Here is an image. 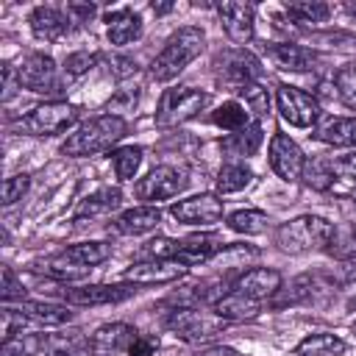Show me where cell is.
<instances>
[{
	"mask_svg": "<svg viewBox=\"0 0 356 356\" xmlns=\"http://www.w3.org/2000/svg\"><path fill=\"white\" fill-rule=\"evenodd\" d=\"M203 44H206V33L197 25H184V28L172 31L167 36L161 53L150 64V78L153 81H172L178 72H184L203 53Z\"/></svg>",
	"mask_w": 356,
	"mask_h": 356,
	"instance_id": "6da1fadb",
	"label": "cell"
},
{
	"mask_svg": "<svg viewBox=\"0 0 356 356\" xmlns=\"http://www.w3.org/2000/svg\"><path fill=\"white\" fill-rule=\"evenodd\" d=\"M128 131V122L120 114H100L86 120L83 125H78L75 134L67 136V142L61 145L64 156H95L103 150H111V145H117Z\"/></svg>",
	"mask_w": 356,
	"mask_h": 356,
	"instance_id": "7a4b0ae2",
	"label": "cell"
},
{
	"mask_svg": "<svg viewBox=\"0 0 356 356\" xmlns=\"http://www.w3.org/2000/svg\"><path fill=\"white\" fill-rule=\"evenodd\" d=\"M331 231H334V225L328 220L314 217V214H303V217L284 222L275 231V242L286 253H312V250H325Z\"/></svg>",
	"mask_w": 356,
	"mask_h": 356,
	"instance_id": "3957f363",
	"label": "cell"
},
{
	"mask_svg": "<svg viewBox=\"0 0 356 356\" xmlns=\"http://www.w3.org/2000/svg\"><path fill=\"white\" fill-rule=\"evenodd\" d=\"M206 106H209V92H203V89H195V86L167 89L156 108V125H161V128L181 125V122L192 120L197 111H203Z\"/></svg>",
	"mask_w": 356,
	"mask_h": 356,
	"instance_id": "277c9868",
	"label": "cell"
},
{
	"mask_svg": "<svg viewBox=\"0 0 356 356\" xmlns=\"http://www.w3.org/2000/svg\"><path fill=\"white\" fill-rule=\"evenodd\" d=\"M78 106L67 103V100H50V103H42L36 108H31L25 117H22V131L31 134V136H56L61 131H67L70 125L78 122Z\"/></svg>",
	"mask_w": 356,
	"mask_h": 356,
	"instance_id": "5b68a950",
	"label": "cell"
},
{
	"mask_svg": "<svg viewBox=\"0 0 356 356\" xmlns=\"http://www.w3.org/2000/svg\"><path fill=\"white\" fill-rule=\"evenodd\" d=\"M214 67H217L220 83H225L231 92H242L248 83H256L259 72H261L259 58L253 53H248L245 47H231V50L220 53L214 58Z\"/></svg>",
	"mask_w": 356,
	"mask_h": 356,
	"instance_id": "8992f818",
	"label": "cell"
},
{
	"mask_svg": "<svg viewBox=\"0 0 356 356\" xmlns=\"http://www.w3.org/2000/svg\"><path fill=\"white\" fill-rule=\"evenodd\" d=\"M222 325H225L222 317H217L214 312L195 309V306H178V309L167 317V328H170L175 337L186 339V342L209 339V337H214Z\"/></svg>",
	"mask_w": 356,
	"mask_h": 356,
	"instance_id": "52a82bcc",
	"label": "cell"
},
{
	"mask_svg": "<svg viewBox=\"0 0 356 356\" xmlns=\"http://www.w3.org/2000/svg\"><path fill=\"white\" fill-rule=\"evenodd\" d=\"M17 83L19 89L36 92V95H53L61 89L56 61L44 53H28L17 67Z\"/></svg>",
	"mask_w": 356,
	"mask_h": 356,
	"instance_id": "ba28073f",
	"label": "cell"
},
{
	"mask_svg": "<svg viewBox=\"0 0 356 356\" xmlns=\"http://www.w3.org/2000/svg\"><path fill=\"white\" fill-rule=\"evenodd\" d=\"M275 103H278L281 117L289 125H295V128H312L320 120V103H317V97L309 95V92H303L300 86L281 83L278 92H275Z\"/></svg>",
	"mask_w": 356,
	"mask_h": 356,
	"instance_id": "9c48e42d",
	"label": "cell"
},
{
	"mask_svg": "<svg viewBox=\"0 0 356 356\" xmlns=\"http://www.w3.org/2000/svg\"><path fill=\"white\" fill-rule=\"evenodd\" d=\"M270 167L286 184H295V181L303 178L306 159H303L300 147L286 134H281V131H275L273 139H270Z\"/></svg>",
	"mask_w": 356,
	"mask_h": 356,
	"instance_id": "30bf717a",
	"label": "cell"
},
{
	"mask_svg": "<svg viewBox=\"0 0 356 356\" xmlns=\"http://www.w3.org/2000/svg\"><path fill=\"white\" fill-rule=\"evenodd\" d=\"M136 295V284H89L64 289V300L70 306H106V303H122Z\"/></svg>",
	"mask_w": 356,
	"mask_h": 356,
	"instance_id": "8fae6325",
	"label": "cell"
},
{
	"mask_svg": "<svg viewBox=\"0 0 356 356\" xmlns=\"http://www.w3.org/2000/svg\"><path fill=\"white\" fill-rule=\"evenodd\" d=\"M170 214L181 225H211L222 217V200L217 195H192L186 200H178L170 206Z\"/></svg>",
	"mask_w": 356,
	"mask_h": 356,
	"instance_id": "7c38bea8",
	"label": "cell"
},
{
	"mask_svg": "<svg viewBox=\"0 0 356 356\" xmlns=\"http://www.w3.org/2000/svg\"><path fill=\"white\" fill-rule=\"evenodd\" d=\"M184 175L175 170V167H167V164H161V167H153L139 184H136V197L139 200H150V203H156V200H167V197H175L181 189H184Z\"/></svg>",
	"mask_w": 356,
	"mask_h": 356,
	"instance_id": "4fadbf2b",
	"label": "cell"
},
{
	"mask_svg": "<svg viewBox=\"0 0 356 356\" xmlns=\"http://www.w3.org/2000/svg\"><path fill=\"white\" fill-rule=\"evenodd\" d=\"M189 267L175 261V259H145V261H136L125 270V284H170L175 278H181Z\"/></svg>",
	"mask_w": 356,
	"mask_h": 356,
	"instance_id": "5bb4252c",
	"label": "cell"
},
{
	"mask_svg": "<svg viewBox=\"0 0 356 356\" xmlns=\"http://www.w3.org/2000/svg\"><path fill=\"white\" fill-rule=\"evenodd\" d=\"M217 14H220V25L228 33L231 42L245 44L253 39V17L256 8L250 3H239V0H225L217 3Z\"/></svg>",
	"mask_w": 356,
	"mask_h": 356,
	"instance_id": "9a60e30c",
	"label": "cell"
},
{
	"mask_svg": "<svg viewBox=\"0 0 356 356\" xmlns=\"http://www.w3.org/2000/svg\"><path fill=\"white\" fill-rule=\"evenodd\" d=\"M75 25L67 14V8L61 6H36L31 11V31L36 39H44V42H58L64 33H70Z\"/></svg>",
	"mask_w": 356,
	"mask_h": 356,
	"instance_id": "2e32d148",
	"label": "cell"
},
{
	"mask_svg": "<svg viewBox=\"0 0 356 356\" xmlns=\"http://www.w3.org/2000/svg\"><path fill=\"white\" fill-rule=\"evenodd\" d=\"M281 289V273L273 267H253L245 270L242 275H236L234 281V292L250 298V300H264L270 295H275Z\"/></svg>",
	"mask_w": 356,
	"mask_h": 356,
	"instance_id": "e0dca14e",
	"label": "cell"
},
{
	"mask_svg": "<svg viewBox=\"0 0 356 356\" xmlns=\"http://www.w3.org/2000/svg\"><path fill=\"white\" fill-rule=\"evenodd\" d=\"M139 334L128 325V323H106V325H100L95 334H92V339H89V348L97 353V356H114V353H128V348H131V342L136 339Z\"/></svg>",
	"mask_w": 356,
	"mask_h": 356,
	"instance_id": "ac0fdd59",
	"label": "cell"
},
{
	"mask_svg": "<svg viewBox=\"0 0 356 356\" xmlns=\"http://www.w3.org/2000/svg\"><path fill=\"white\" fill-rule=\"evenodd\" d=\"M270 61L278 67V70H286V72H306L314 67V53L303 44H295V42H270L264 44Z\"/></svg>",
	"mask_w": 356,
	"mask_h": 356,
	"instance_id": "d6986e66",
	"label": "cell"
},
{
	"mask_svg": "<svg viewBox=\"0 0 356 356\" xmlns=\"http://www.w3.org/2000/svg\"><path fill=\"white\" fill-rule=\"evenodd\" d=\"M222 248H225V242H222L220 236H214V234H195V236L181 239V248H178L175 261H181V264H186V267L206 264V261H211Z\"/></svg>",
	"mask_w": 356,
	"mask_h": 356,
	"instance_id": "ffe728a7",
	"label": "cell"
},
{
	"mask_svg": "<svg viewBox=\"0 0 356 356\" xmlns=\"http://www.w3.org/2000/svg\"><path fill=\"white\" fill-rule=\"evenodd\" d=\"M159 222H161L159 206H136V209L122 211V214L114 220V231H117V234H125V236H139V234L156 231Z\"/></svg>",
	"mask_w": 356,
	"mask_h": 356,
	"instance_id": "44dd1931",
	"label": "cell"
},
{
	"mask_svg": "<svg viewBox=\"0 0 356 356\" xmlns=\"http://www.w3.org/2000/svg\"><path fill=\"white\" fill-rule=\"evenodd\" d=\"M106 22H108L106 36H108L111 44H120L122 47V44H131V42H136L142 36V17L136 11H131V8L111 11L106 17Z\"/></svg>",
	"mask_w": 356,
	"mask_h": 356,
	"instance_id": "7402d4cb",
	"label": "cell"
},
{
	"mask_svg": "<svg viewBox=\"0 0 356 356\" xmlns=\"http://www.w3.org/2000/svg\"><path fill=\"white\" fill-rule=\"evenodd\" d=\"M211 312L217 317H222L225 323H236V320H250L259 314V300H250L239 292H225L222 298H217L211 303Z\"/></svg>",
	"mask_w": 356,
	"mask_h": 356,
	"instance_id": "603a6c76",
	"label": "cell"
},
{
	"mask_svg": "<svg viewBox=\"0 0 356 356\" xmlns=\"http://www.w3.org/2000/svg\"><path fill=\"white\" fill-rule=\"evenodd\" d=\"M314 139L334 147H356V117H331L317 131Z\"/></svg>",
	"mask_w": 356,
	"mask_h": 356,
	"instance_id": "cb8c5ba5",
	"label": "cell"
},
{
	"mask_svg": "<svg viewBox=\"0 0 356 356\" xmlns=\"http://www.w3.org/2000/svg\"><path fill=\"white\" fill-rule=\"evenodd\" d=\"M19 312L36 325H64L72 320V312L61 303H42V300H19Z\"/></svg>",
	"mask_w": 356,
	"mask_h": 356,
	"instance_id": "d4e9b609",
	"label": "cell"
},
{
	"mask_svg": "<svg viewBox=\"0 0 356 356\" xmlns=\"http://www.w3.org/2000/svg\"><path fill=\"white\" fill-rule=\"evenodd\" d=\"M120 203H122V192H120L117 186H103V189L92 192L89 197H83V200L78 203L75 217H78V220H81V217H100V214L114 211Z\"/></svg>",
	"mask_w": 356,
	"mask_h": 356,
	"instance_id": "484cf974",
	"label": "cell"
},
{
	"mask_svg": "<svg viewBox=\"0 0 356 356\" xmlns=\"http://www.w3.org/2000/svg\"><path fill=\"white\" fill-rule=\"evenodd\" d=\"M345 353V339L337 334H309L295 345V356H342Z\"/></svg>",
	"mask_w": 356,
	"mask_h": 356,
	"instance_id": "4316f807",
	"label": "cell"
},
{
	"mask_svg": "<svg viewBox=\"0 0 356 356\" xmlns=\"http://www.w3.org/2000/svg\"><path fill=\"white\" fill-rule=\"evenodd\" d=\"M61 256L67 261H75L81 267H97L103 264L108 256H111V245L108 242H78V245H70L61 250Z\"/></svg>",
	"mask_w": 356,
	"mask_h": 356,
	"instance_id": "83f0119b",
	"label": "cell"
},
{
	"mask_svg": "<svg viewBox=\"0 0 356 356\" xmlns=\"http://www.w3.org/2000/svg\"><path fill=\"white\" fill-rule=\"evenodd\" d=\"M261 139H264L261 125H259V122H250V125H245L242 131H234V134L222 142V147H225L231 156H253V153L261 147Z\"/></svg>",
	"mask_w": 356,
	"mask_h": 356,
	"instance_id": "f1b7e54d",
	"label": "cell"
},
{
	"mask_svg": "<svg viewBox=\"0 0 356 356\" xmlns=\"http://www.w3.org/2000/svg\"><path fill=\"white\" fill-rule=\"evenodd\" d=\"M250 181H253L250 167H245V164H222V167H220V172H217L214 186H217V192H220V195H231V192L245 189Z\"/></svg>",
	"mask_w": 356,
	"mask_h": 356,
	"instance_id": "f546056e",
	"label": "cell"
},
{
	"mask_svg": "<svg viewBox=\"0 0 356 356\" xmlns=\"http://www.w3.org/2000/svg\"><path fill=\"white\" fill-rule=\"evenodd\" d=\"M325 253H331L337 259H353L356 256V222L334 225L331 239L325 245Z\"/></svg>",
	"mask_w": 356,
	"mask_h": 356,
	"instance_id": "4dcf8cb0",
	"label": "cell"
},
{
	"mask_svg": "<svg viewBox=\"0 0 356 356\" xmlns=\"http://www.w3.org/2000/svg\"><path fill=\"white\" fill-rule=\"evenodd\" d=\"M253 259H259V248H253V245H225L211 261L220 264V270L228 273V270H242Z\"/></svg>",
	"mask_w": 356,
	"mask_h": 356,
	"instance_id": "1f68e13d",
	"label": "cell"
},
{
	"mask_svg": "<svg viewBox=\"0 0 356 356\" xmlns=\"http://www.w3.org/2000/svg\"><path fill=\"white\" fill-rule=\"evenodd\" d=\"M211 122L220 125L222 131H242L245 125H250L245 106H239L236 100H228V103L217 106V108L211 111Z\"/></svg>",
	"mask_w": 356,
	"mask_h": 356,
	"instance_id": "d6a6232c",
	"label": "cell"
},
{
	"mask_svg": "<svg viewBox=\"0 0 356 356\" xmlns=\"http://www.w3.org/2000/svg\"><path fill=\"white\" fill-rule=\"evenodd\" d=\"M267 214L259 211V209H239L234 214H228V228L236 231V234H261L267 228Z\"/></svg>",
	"mask_w": 356,
	"mask_h": 356,
	"instance_id": "836d02e7",
	"label": "cell"
},
{
	"mask_svg": "<svg viewBox=\"0 0 356 356\" xmlns=\"http://www.w3.org/2000/svg\"><path fill=\"white\" fill-rule=\"evenodd\" d=\"M111 164H114V172L120 181H131L142 164V147H134V145H125V147H117L111 150Z\"/></svg>",
	"mask_w": 356,
	"mask_h": 356,
	"instance_id": "e575fe53",
	"label": "cell"
},
{
	"mask_svg": "<svg viewBox=\"0 0 356 356\" xmlns=\"http://www.w3.org/2000/svg\"><path fill=\"white\" fill-rule=\"evenodd\" d=\"M284 11L298 22H325L331 14V6L320 0H298V3H286Z\"/></svg>",
	"mask_w": 356,
	"mask_h": 356,
	"instance_id": "d590c367",
	"label": "cell"
},
{
	"mask_svg": "<svg viewBox=\"0 0 356 356\" xmlns=\"http://www.w3.org/2000/svg\"><path fill=\"white\" fill-rule=\"evenodd\" d=\"M44 348V339L36 334H17L14 339H6L0 348V356H36Z\"/></svg>",
	"mask_w": 356,
	"mask_h": 356,
	"instance_id": "8d00e7d4",
	"label": "cell"
},
{
	"mask_svg": "<svg viewBox=\"0 0 356 356\" xmlns=\"http://www.w3.org/2000/svg\"><path fill=\"white\" fill-rule=\"evenodd\" d=\"M42 270L47 275H53V278H61V281H78V278H83L89 273V267H81L75 261H67L61 253L53 256V259H47V261H42Z\"/></svg>",
	"mask_w": 356,
	"mask_h": 356,
	"instance_id": "74e56055",
	"label": "cell"
},
{
	"mask_svg": "<svg viewBox=\"0 0 356 356\" xmlns=\"http://www.w3.org/2000/svg\"><path fill=\"white\" fill-rule=\"evenodd\" d=\"M303 181H306L309 186H314V189H328L331 181H334V172H331L328 159H312V161H306V167H303Z\"/></svg>",
	"mask_w": 356,
	"mask_h": 356,
	"instance_id": "f35d334b",
	"label": "cell"
},
{
	"mask_svg": "<svg viewBox=\"0 0 356 356\" xmlns=\"http://www.w3.org/2000/svg\"><path fill=\"white\" fill-rule=\"evenodd\" d=\"M334 86H337V95L345 106L356 108V64H348L342 70H337L334 75Z\"/></svg>",
	"mask_w": 356,
	"mask_h": 356,
	"instance_id": "ab89813d",
	"label": "cell"
},
{
	"mask_svg": "<svg viewBox=\"0 0 356 356\" xmlns=\"http://www.w3.org/2000/svg\"><path fill=\"white\" fill-rule=\"evenodd\" d=\"M95 64H97V53H89V50L70 53V56L64 58V81H75V78L86 75Z\"/></svg>",
	"mask_w": 356,
	"mask_h": 356,
	"instance_id": "60d3db41",
	"label": "cell"
},
{
	"mask_svg": "<svg viewBox=\"0 0 356 356\" xmlns=\"http://www.w3.org/2000/svg\"><path fill=\"white\" fill-rule=\"evenodd\" d=\"M239 95H242L248 111H253L256 117H264V114L270 111V95H267V89H264L259 81H256V83H248Z\"/></svg>",
	"mask_w": 356,
	"mask_h": 356,
	"instance_id": "b9f144b4",
	"label": "cell"
},
{
	"mask_svg": "<svg viewBox=\"0 0 356 356\" xmlns=\"http://www.w3.org/2000/svg\"><path fill=\"white\" fill-rule=\"evenodd\" d=\"M31 320L19 312V309H11V306H6L3 312H0V337H3V342L6 339H14L17 334H22V325H28Z\"/></svg>",
	"mask_w": 356,
	"mask_h": 356,
	"instance_id": "7bdbcfd3",
	"label": "cell"
},
{
	"mask_svg": "<svg viewBox=\"0 0 356 356\" xmlns=\"http://www.w3.org/2000/svg\"><path fill=\"white\" fill-rule=\"evenodd\" d=\"M28 184H31V175H25V172L6 178L3 181V206H14L17 200H22V195L28 192Z\"/></svg>",
	"mask_w": 356,
	"mask_h": 356,
	"instance_id": "ee69618b",
	"label": "cell"
},
{
	"mask_svg": "<svg viewBox=\"0 0 356 356\" xmlns=\"http://www.w3.org/2000/svg\"><path fill=\"white\" fill-rule=\"evenodd\" d=\"M178 248H181V242L167 239V236H156V239H150L145 245V256L147 259H175L178 256Z\"/></svg>",
	"mask_w": 356,
	"mask_h": 356,
	"instance_id": "f6af8a7d",
	"label": "cell"
},
{
	"mask_svg": "<svg viewBox=\"0 0 356 356\" xmlns=\"http://www.w3.org/2000/svg\"><path fill=\"white\" fill-rule=\"evenodd\" d=\"M328 164H331L334 178H342V181H353L356 178V150L345 153V156H337V159H328Z\"/></svg>",
	"mask_w": 356,
	"mask_h": 356,
	"instance_id": "bcb514c9",
	"label": "cell"
},
{
	"mask_svg": "<svg viewBox=\"0 0 356 356\" xmlns=\"http://www.w3.org/2000/svg\"><path fill=\"white\" fill-rule=\"evenodd\" d=\"M22 295H25L22 281H17V275H14L11 267H3V300L6 303L8 300H22Z\"/></svg>",
	"mask_w": 356,
	"mask_h": 356,
	"instance_id": "7dc6e473",
	"label": "cell"
},
{
	"mask_svg": "<svg viewBox=\"0 0 356 356\" xmlns=\"http://www.w3.org/2000/svg\"><path fill=\"white\" fill-rule=\"evenodd\" d=\"M108 72L114 75V78H131L134 72H136V61L131 58V56H111L108 58Z\"/></svg>",
	"mask_w": 356,
	"mask_h": 356,
	"instance_id": "c3c4849f",
	"label": "cell"
},
{
	"mask_svg": "<svg viewBox=\"0 0 356 356\" xmlns=\"http://www.w3.org/2000/svg\"><path fill=\"white\" fill-rule=\"evenodd\" d=\"M156 348H159V339H156V337L139 334V337L131 342V348H128V356H153V353H156Z\"/></svg>",
	"mask_w": 356,
	"mask_h": 356,
	"instance_id": "681fc988",
	"label": "cell"
},
{
	"mask_svg": "<svg viewBox=\"0 0 356 356\" xmlns=\"http://www.w3.org/2000/svg\"><path fill=\"white\" fill-rule=\"evenodd\" d=\"M14 95V75H11V64H3V100H8Z\"/></svg>",
	"mask_w": 356,
	"mask_h": 356,
	"instance_id": "f907efd6",
	"label": "cell"
},
{
	"mask_svg": "<svg viewBox=\"0 0 356 356\" xmlns=\"http://www.w3.org/2000/svg\"><path fill=\"white\" fill-rule=\"evenodd\" d=\"M53 356H97L92 348H86V350H81V348H67V350H56Z\"/></svg>",
	"mask_w": 356,
	"mask_h": 356,
	"instance_id": "816d5d0a",
	"label": "cell"
},
{
	"mask_svg": "<svg viewBox=\"0 0 356 356\" xmlns=\"http://www.w3.org/2000/svg\"><path fill=\"white\" fill-rule=\"evenodd\" d=\"M170 8H172V3H153V11L156 14H167Z\"/></svg>",
	"mask_w": 356,
	"mask_h": 356,
	"instance_id": "f5cc1de1",
	"label": "cell"
},
{
	"mask_svg": "<svg viewBox=\"0 0 356 356\" xmlns=\"http://www.w3.org/2000/svg\"><path fill=\"white\" fill-rule=\"evenodd\" d=\"M345 11H348V14H353V17H356V3H345Z\"/></svg>",
	"mask_w": 356,
	"mask_h": 356,
	"instance_id": "db71d44e",
	"label": "cell"
},
{
	"mask_svg": "<svg viewBox=\"0 0 356 356\" xmlns=\"http://www.w3.org/2000/svg\"><path fill=\"white\" fill-rule=\"evenodd\" d=\"M350 309H356V298H353V300H350Z\"/></svg>",
	"mask_w": 356,
	"mask_h": 356,
	"instance_id": "11a10c76",
	"label": "cell"
},
{
	"mask_svg": "<svg viewBox=\"0 0 356 356\" xmlns=\"http://www.w3.org/2000/svg\"><path fill=\"white\" fill-rule=\"evenodd\" d=\"M353 203H356V192H353Z\"/></svg>",
	"mask_w": 356,
	"mask_h": 356,
	"instance_id": "9f6ffc18",
	"label": "cell"
}]
</instances>
